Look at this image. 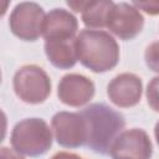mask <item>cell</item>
I'll use <instances>...</instances> for the list:
<instances>
[{
    "mask_svg": "<svg viewBox=\"0 0 159 159\" xmlns=\"http://www.w3.org/2000/svg\"><path fill=\"white\" fill-rule=\"evenodd\" d=\"M78 61L96 73L113 70L119 61V46L114 37L103 30L84 29L76 36Z\"/></svg>",
    "mask_w": 159,
    "mask_h": 159,
    "instance_id": "1",
    "label": "cell"
},
{
    "mask_svg": "<svg viewBox=\"0 0 159 159\" xmlns=\"http://www.w3.org/2000/svg\"><path fill=\"white\" fill-rule=\"evenodd\" d=\"M87 123V147L98 154H108L117 135L125 125L124 117L104 103H93L81 111Z\"/></svg>",
    "mask_w": 159,
    "mask_h": 159,
    "instance_id": "2",
    "label": "cell"
},
{
    "mask_svg": "<svg viewBox=\"0 0 159 159\" xmlns=\"http://www.w3.org/2000/svg\"><path fill=\"white\" fill-rule=\"evenodd\" d=\"M11 147L20 154L40 157L52 145V132L41 118H26L17 122L10 137Z\"/></svg>",
    "mask_w": 159,
    "mask_h": 159,
    "instance_id": "3",
    "label": "cell"
},
{
    "mask_svg": "<svg viewBox=\"0 0 159 159\" xmlns=\"http://www.w3.org/2000/svg\"><path fill=\"white\" fill-rule=\"evenodd\" d=\"M12 86L16 96L29 104L42 103L51 93V80L48 75L36 65L20 67L14 75Z\"/></svg>",
    "mask_w": 159,
    "mask_h": 159,
    "instance_id": "4",
    "label": "cell"
},
{
    "mask_svg": "<svg viewBox=\"0 0 159 159\" xmlns=\"http://www.w3.org/2000/svg\"><path fill=\"white\" fill-rule=\"evenodd\" d=\"M45 11L37 2L25 1L17 4L11 11L9 26L11 32L24 41H36L42 35Z\"/></svg>",
    "mask_w": 159,
    "mask_h": 159,
    "instance_id": "5",
    "label": "cell"
},
{
    "mask_svg": "<svg viewBox=\"0 0 159 159\" xmlns=\"http://www.w3.org/2000/svg\"><path fill=\"white\" fill-rule=\"evenodd\" d=\"M56 142L65 148H78L87 144V123L81 112H57L51 119Z\"/></svg>",
    "mask_w": 159,
    "mask_h": 159,
    "instance_id": "6",
    "label": "cell"
},
{
    "mask_svg": "<svg viewBox=\"0 0 159 159\" xmlns=\"http://www.w3.org/2000/svg\"><path fill=\"white\" fill-rule=\"evenodd\" d=\"M153 145L148 133L133 128L120 132L111 145L112 159H150Z\"/></svg>",
    "mask_w": 159,
    "mask_h": 159,
    "instance_id": "7",
    "label": "cell"
},
{
    "mask_svg": "<svg viewBox=\"0 0 159 159\" xmlns=\"http://www.w3.org/2000/svg\"><path fill=\"white\" fill-rule=\"evenodd\" d=\"M143 25L144 17L133 4L119 2L109 11L106 27L120 40L128 41L139 35Z\"/></svg>",
    "mask_w": 159,
    "mask_h": 159,
    "instance_id": "8",
    "label": "cell"
},
{
    "mask_svg": "<svg viewBox=\"0 0 159 159\" xmlns=\"http://www.w3.org/2000/svg\"><path fill=\"white\" fill-rule=\"evenodd\" d=\"M94 83L86 76L78 73L65 75L57 86L60 101L70 107H82L94 96Z\"/></svg>",
    "mask_w": 159,
    "mask_h": 159,
    "instance_id": "9",
    "label": "cell"
},
{
    "mask_svg": "<svg viewBox=\"0 0 159 159\" xmlns=\"http://www.w3.org/2000/svg\"><path fill=\"white\" fill-rule=\"evenodd\" d=\"M143 93L142 80L134 73H120L107 86V96L113 104L120 108L134 107L140 102Z\"/></svg>",
    "mask_w": 159,
    "mask_h": 159,
    "instance_id": "10",
    "label": "cell"
},
{
    "mask_svg": "<svg viewBox=\"0 0 159 159\" xmlns=\"http://www.w3.org/2000/svg\"><path fill=\"white\" fill-rule=\"evenodd\" d=\"M78 21L73 14L65 9H52L45 17L42 36L45 41L76 39Z\"/></svg>",
    "mask_w": 159,
    "mask_h": 159,
    "instance_id": "11",
    "label": "cell"
},
{
    "mask_svg": "<svg viewBox=\"0 0 159 159\" xmlns=\"http://www.w3.org/2000/svg\"><path fill=\"white\" fill-rule=\"evenodd\" d=\"M45 53L48 61L60 70H68L78 61L76 51V39L45 41Z\"/></svg>",
    "mask_w": 159,
    "mask_h": 159,
    "instance_id": "12",
    "label": "cell"
},
{
    "mask_svg": "<svg viewBox=\"0 0 159 159\" xmlns=\"http://www.w3.org/2000/svg\"><path fill=\"white\" fill-rule=\"evenodd\" d=\"M113 5H114V2L111 0L86 1L84 6L81 11L83 24L92 30L106 27L107 17H108V14L112 10Z\"/></svg>",
    "mask_w": 159,
    "mask_h": 159,
    "instance_id": "13",
    "label": "cell"
},
{
    "mask_svg": "<svg viewBox=\"0 0 159 159\" xmlns=\"http://www.w3.org/2000/svg\"><path fill=\"white\" fill-rule=\"evenodd\" d=\"M145 96L149 107L153 111L159 112V76H155L150 80V82L147 86Z\"/></svg>",
    "mask_w": 159,
    "mask_h": 159,
    "instance_id": "14",
    "label": "cell"
},
{
    "mask_svg": "<svg viewBox=\"0 0 159 159\" xmlns=\"http://www.w3.org/2000/svg\"><path fill=\"white\" fill-rule=\"evenodd\" d=\"M144 60L149 70L159 73V41L152 42L144 52Z\"/></svg>",
    "mask_w": 159,
    "mask_h": 159,
    "instance_id": "15",
    "label": "cell"
},
{
    "mask_svg": "<svg viewBox=\"0 0 159 159\" xmlns=\"http://www.w3.org/2000/svg\"><path fill=\"white\" fill-rule=\"evenodd\" d=\"M132 4L149 15H159V1H133Z\"/></svg>",
    "mask_w": 159,
    "mask_h": 159,
    "instance_id": "16",
    "label": "cell"
},
{
    "mask_svg": "<svg viewBox=\"0 0 159 159\" xmlns=\"http://www.w3.org/2000/svg\"><path fill=\"white\" fill-rule=\"evenodd\" d=\"M0 159H25V158L16 150L2 147L0 150Z\"/></svg>",
    "mask_w": 159,
    "mask_h": 159,
    "instance_id": "17",
    "label": "cell"
},
{
    "mask_svg": "<svg viewBox=\"0 0 159 159\" xmlns=\"http://www.w3.org/2000/svg\"><path fill=\"white\" fill-rule=\"evenodd\" d=\"M51 159H82L80 155L75 153H67V152H60L51 157Z\"/></svg>",
    "mask_w": 159,
    "mask_h": 159,
    "instance_id": "18",
    "label": "cell"
},
{
    "mask_svg": "<svg viewBox=\"0 0 159 159\" xmlns=\"http://www.w3.org/2000/svg\"><path fill=\"white\" fill-rule=\"evenodd\" d=\"M154 135H155V139H157V143L159 145V122H157L155 127H154Z\"/></svg>",
    "mask_w": 159,
    "mask_h": 159,
    "instance_id": "19",
    "label": "cell"
}]
</instances>
